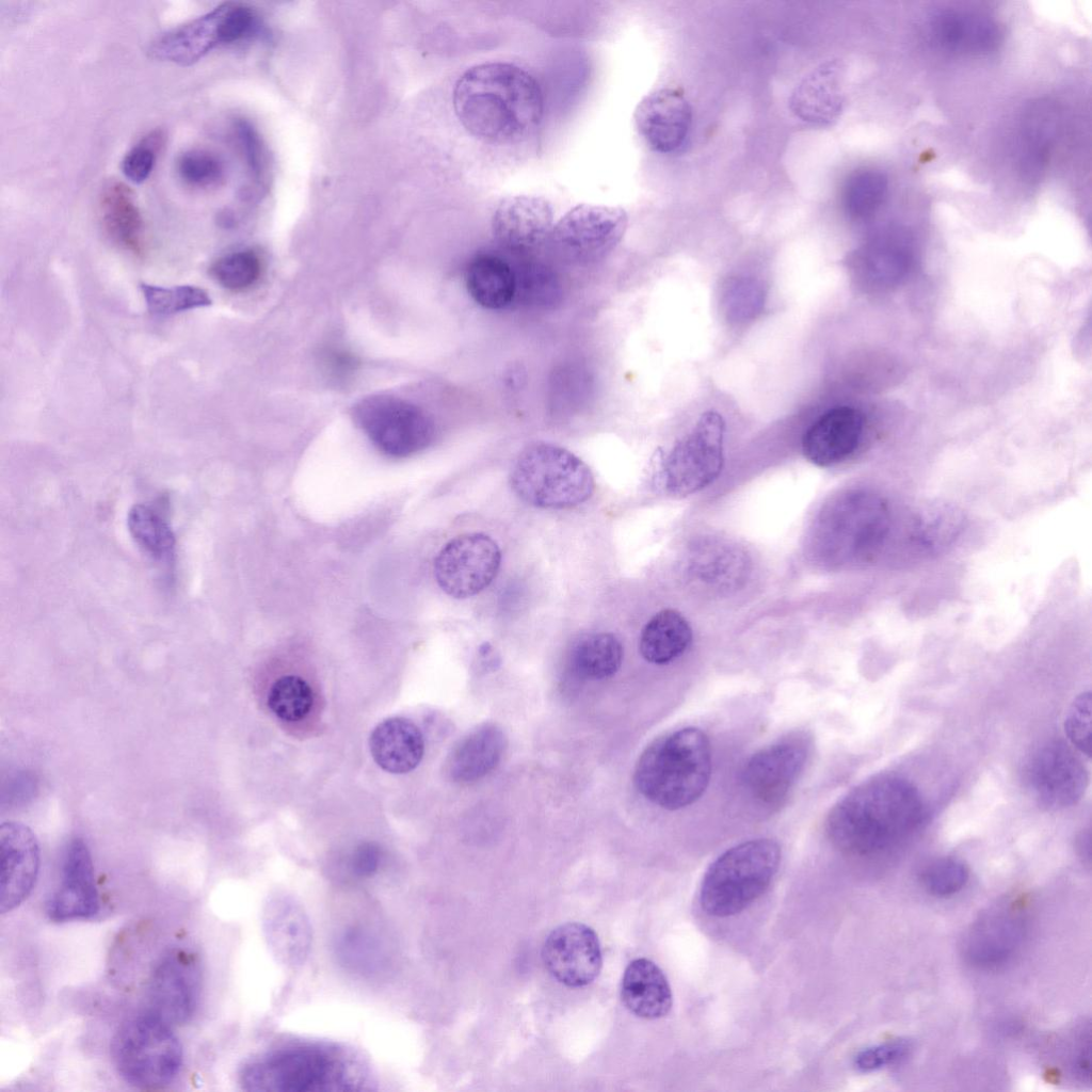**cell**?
Masks as SVG:
<instances>
[{
	"label": "cell",
	"instance_id": "obj_5",
	"mask_svg": "<svg viewBox=\"0 0 1092 1092\" xmlns=\"http://www.w3.org/2000/svg\"><path fill=\"white\" fill-rule=\"evenodd\" d=\"M710 775L708 737L700 728L684 727L657 738L642 752L633 782L651 803L676 810L702 797Z\"/></svg>",
	"mask_w": 1092,
	"mask_h": 1092
},
{
	"label": "cell",
	"instance_id": "obj_28",
	"mask_svg": "<svg viewBox=\"0 0 1092 1092\" xmlns=\"http://www.w3.org/2000/svg\"><path fill=\"white\" fill-rule=\"evenodd\" d=\"M507 737L493 723L482 724L464 736L448 758V773L457 783L469 784L489 774L501 761Z\"/></svg>",
	"mask_w": 1092,
	"mask_h": 1092
},
{
	"label": "cell",
	"instance_id": "obj_34",
	"mask_svg": "<svg viewBox=\"0 0 1092 1092\" xmlns=\"http://www.w3.org/2000/svg\"><path fill=\"white\" fill-rule=\"evenodd\" d=\"M334 951L341 966L362 976L385 971L390 960L384 938L363 925H351L340 930L334 942Z\"/></svg>",
	"mask_w": 1092,
	"mask_h": 1092
},
{
	"label": "cell",
	"instance_id": "obj_31",
	"mask_svg": "<svg viewBox=\"0 0 1092 1092\" xmlns=\"http://www.w3.org/2000/svg\"><path fill=\"white\" fill-rule=\"evenodd\" d=\"M621 997L631 1013L646 1019L667 1015L673 1000L663 971L653 961L644 958L631 961L626 967Z\"/></svg>",
	"mask_w": 1092,
	"mask_h": 1092
},
{
	"label": "cell",
	"instance_id": "obj_50",
	"mask_svg": "<svg viewBox=\"0 0 1092 1092\" xmlns=\"http://www.w3.org/2000/svg\"><path fill=\"white\" fill-rule=\"evenodd\" d=\"M382 852L374 844L359 845L350 857V870L358 879L372 877L380 868Z\"/></svg>",
	"mask_w": 1092,
	"mask_h": 1092
},
{
	"label": "cell",
	"instance_id": "obj_21",
	"mask_svg": "<svg viewBox=\"0 0 1092 1092\" xmlns=\"http://www.w3.org/2000/svg\"><path fill=\"white\" fill-rule=\"evenodd\" d=\"M553 226L550 204L533 195L501 199L492 218V231L498 244L518 255L540 250L550 239Z\"/></svg>",
	"mask_w": 1092,
	"mask_h": 1092
},
{
	"label": "cell",
	"instance_id": "obj_40",
	"mask_svg": "<svg viewBox=\"0 0 1092 1092\" xmlns=\"http://www.w3.org/2000/svg\"><path fill=\"white\" fill-rule=\"evenodd\" d=\"M140 287L148 311L157 317H170L212 303L206 290L193 285L161 287L141 284Z\"/></svg>",
	"mask_w": 1092,
	"mask_h": 1092
},
{
	"label": "cell",
	"instance_id": "obj_2",
	"mask_svg": "<svg viewBox=\"0 0 1092 1092\" xmlns=\"http://www.w3.org/2000/svg\"><path fill=\"white\" fill-rule=\"evenodd\" d=\"M453 108L473 136L494 144L520 141L540 125L544 99L537 81L510 63L468 68L456 81Z\"/></svg>",
	"mask_w": 1092,
	"mask_h": 1092
},
{
	"label": "cell",
	"instance_id": "obj_14",
	"mask_svg": "<svg viewBox=\"0 0 1092 1092\" xmlns=\"http://www.w3.org/2000/svg\"><path fill=\"white\" fill-rule=\"evenodd\" d=\"M1027 789L1042 807L1062 809L1076 804L1089 783L1082 759L1063 741H1049L1035 749L1024 768Z\"/></svg>",
	"mask_w": 1092,
	"mask_h": 1092
},
{
	"label": "cell",
	"instance_id": "obj_45",
	"mask_svg": "<svg viewBox=\"0 0 1092 1092\" xmlns=\"http://www.w3.org/2000/svg\"><path fill=\"white\" fill-rule=\"evenodd\" d=\"M968 868L954 857H942L930 863L921 872L925 888L933 896L948 897L960 892L968 880Z\"/></svg>",
	"mask_w": 1092,
	"mask_h": 1092
},
{
	"label": "cell",
	"instance_id": "obj_16",
	"mask_svg": "<svg viewBox=\"0 0 1092 1092\" xmlns=\"http://www.w3.org/2000/svg\"><path fill=\"white\" fill-rule=\"evenodd\" d=\"M807 754V743L801 738L782 740L755 753L741 774L748 796L764 807L780 805L801 774Z\"/></svg>",
	"mask_w": 1092,
	"mask_h": 1092
},
{
	"label": "cell",
	"instance_id": "obj_18",
	"mask_svg": "<svg viewBox=\"0 0 1092 1092\" xmlns=\"http://www.w3.org/2000/svg\"><path fill=\"white\" fill-rule=\"evenodd\" d=\"M925 32L933 47L957 55L990 54L1002 39L1000 27L989 14L956 6L931 12L926 19Z\"/></svg>",
	"mask_w": 1092,
	"mask_h": 1092
},
{
	"label": "cell",
	"instance_id": "obj_25",
	"mask_svg": "<svg viewBox=\"0 0 1092 1092\" xmlns=\"http://www.w3.org/2000/svg\"><path fill=\"white\" fill-rule=\"evenodd\" d=\"M864 423L862 413L853 407L838 406L826 411L802 437L804 456L822 467L841 462L858 447Z\"/></svg>",
	"mask_w": 1092,
	"mask_h": 1092
},
{
	"label": "cell",
	"instance_id": "obj_10",
	"mask_svg": "<svg viewBox=\"0 0 1092 1092\" xmlns=\"http://www.w3.org/2000/svg\"><path fill=\"white\" fill-rule=\"evenodd\" d=\"M356 424L384 454L406 457L425 449L435 427L419 406L398 397L372 395L352 408Z\"/></svg>",
	"mask_w": 1092,
	"mask_h": 1092
},
{
	"label": "cell",
	"instance_id": "obj_6",
	"mask_svg": "<svg viewBox=\"0 0 1092 1092\" xmlns=\"http://www.w3.org/2000/svg\"><path fill=\"white\" fill-rule=\"evenodd\" d=\"M780 862V846L769 838L752 839L726 850L704 876L702 909L713 917L742 912L768 889Z\"/></svg>",
	"mask_w": 1092,
	"mask_h": 1092
},
{
	"label": "cell",
	"instance_id": "obj_29",
	"mask_svg": "<svg viewBox=\"0 0 1092 1092\" xmlns=\"http://www.w3.org/2000/svg\"><path fill=\"white\" fill-rule=\"evenodd\" d=\"M370 753L385 771L403 774L414 770L422 759L424 741L411 720L392 717L379 723L369 738Z\"/></svg>",
	"mask_w": 1092,
	"mask_h": 1092
},
{
	"label": "cell",
	"instance_id": "obj_20",
	"mask_svg": "<svg viewBox=\"0 0 1092 1092\" xmlns=\"http://www.w3.org/2000/svg\"><path fill=\"white\" fill-rule=\"evenodd\" d=\"M1026 932L1024 909L1014 903L995 905L971 925L964 938V956L979 967L1001 965L1021 948Z\"/></svg>",
	"mask_w": 1092,
	"mask_h": 1092
},
{
	"label": "cell",
	"instance_id": "obj_1",
	"mask_svg": "<svg viewBox=\"0 0 1092 1092\" xmlns=\"http://www.w3.org/2000/svg\"><path fill=\"white\" fill-rule=\"evenodd\" d=\"M926 818L918 789L894 774L873 776L845 794L828 815L825 829L841 852L873 856L900 845Z\"/></svg>",
	"mask_w": 1092,
	"mask_h": 1092
},
{
	"label": "cell",
	"instance_id": "obj_44",
	"mask_svg": "<svg viewBox=\"0 0 1092 1092\" xmlns=\"http://www.w3.org/2000/svg\"><path fill=\"white\" fill-rule=\"evenodd\" d=\"M762 285L750 277L733 279L725 292L723 306L730 321L745 322L756 318L765 305Z\"/></svg>",
	"mask_w": 1092,
	"mask_h": 1092
},
{
	"label": "cell",
	"instance_id": "obj_51",
	"mask_svg": "<svg viewBox=\"0 0 1092 1092\" xmlns=\"http://www.w3.org/2000/svg\"><path fill=\"white\" fill-rule=\"evenodd\" d=\"M331 354L328 363L332 366L333 372L338 373L339 375H347L355 369L356 362L352 355L339 351H335Z\"/></svg>",
	"mask_w": 1092,
	"mask_h": 1092
},
{
	"label": "cell",
	"instance_id": "obj_30",
	"mask_svg": "<svg viewBox=\"0 0 1092 1092\" xmlns=\"http://www.w3.org/2000/svg\"><path fill=\"white\" fill-rule=\"evenodd\" d=\"M910 258L906 235L899 229H889L858 250L852 262L864 286L885 288L901 278Z\"/></svg>",
	"mask_w": 1092,
	"mask_h": 1092
},
{
	"label": "cell",
	"instance_id": "obj_22",
	"mask_svg": "<svg viewBox=\"0 0 1092 1092\" xmlns=\"http://www.w3.org/2000/svg\"><path fill=\"white\" fill-rule=\"evenodd\" d=\"M633 118L639 134L652 150L673 154L689 136L692 108L681 91L663 87L642 98Z\"/></svg>",
	"mask_w": 1092,
	"mask_h": 1092
},
{
	"label": "cell",
	"instance_id": "obj_43",
	"mask_svg": "<svg viewBox=\"0 0 1092 1092\" xmlns=\"http://www.w3.org/2000/svg\"><path fill=\"white\" fill-rule=\"evenodd\" d=\"M176 171L187 186L195 189L216 187L225 176L221 159L215 154L200 148L181 154L176 162Z\"/></svg>",
	"mask_w": 1092,
	"mask_h": 1092
},
{
	"label": "cell",
	"instance_id": "obj_4",
	"mask_svg": "<svg viewBox=\"0 0 1092 1092\" xmlns=\"http://www.w3.org/2000/svg\"><path fill=\"white\" fill-rule=\"evenodd\" d=\"M241 1087L264 1092H335L363 1089L359 1062L325 1043H295L248 1060L239 1073Z\"/></svg>",
	"mask_w": 1092,
	"mask_h": 1092
},
{
	"label": "cell",
	"instance_id": "obj_8",
	"mask_svg": "<svg viewBox=\"0 0 1092 1092\" xmlns=\"http://www.w3.org/2000/svg\"><path fill=\"white\" fill-rule=\"evenodd\" d=\"M111 1057L119 1076L140 1089L171 1083L182 1065V1046L171 1024L147 1010L118 1027Z\"/></svg>",
	"mask_w": 1092,
	"mask_h": 1092
},
{
	"label": "cell",
	"instance_id": "obj_39",
	"mask_svg": "<svg viewBox=\"0 0 1092 1092\" xmlns=\"http://www.w3.org/2000/svg\"><path fill=\"white\" fill-rule=\"evenodd\" d=\"M694 555L690 573L709 584L730 585L737 582L745 568L742 553L727 544L704 546Z\"/></svg>",
	"mask_w": 1092,
	"mask_h": 1092
},
{
	"label": "cell",
	"instance_id": "obj_49",
	"mask_svg": "<svg viewBox=\"0 0 1092 1092\" xmlns=\"http://www.w3.org/2000/svg\"><path fill=\"white\" fill-rule=\"evenodd\" d=\"M909 1050L910 1045L906 1041L882 1043L860 1051L854 1059V1065L861 1072H873L901 1060Z\"/></svg>",
	"mask_w": 1092,
	"mask_h": 1092
},
{
	"label": "cell",
	"instance_id": "obj_47",
	"mask_svg": "<svg viewBox=\"0 0 1092 1092\" xmlns=\"http://www.w3.org/2000/svg\"><path fill=\"white\" fill-rule=\"evenodd\" d=\"M556 275L544 266L526 267L520 276L516 275V291L535 305H548L557 301L560 287Z\"/></svg>",
	"mask_w": 1092,
	"mask_h": 1092
},
{
	"label": "cell",
	"instance_id": "obj_37",
	"mask_svg": "<svg viewBox=\"0 0 1092 1092\" xmlns=\"http://www.w3.org/2000/svg\"><path fill=\"white\" fill-rule=\"evenodd\" d=\"M888 187L887 175L879 168L865 167L853 172L841 193L846 213L854 220L870 218L885 202Z\"/></svg>",
	"mask_w": 1092,
	"mask_h": 1092
},
{
	"label": "cell",
	"instance_id": "obj_35",
	"mask_svg": "<svg viewBox=\"0 0 1092 1092\" xmlns=\"http://www.w3.org/2000/svg\"><path fill=\"white\" fill-rule=\"evenodd\" d=\"M692 629L677 611L657 612L643 627L639 651L649 663L667 664L681 656L690 646Z\"/></svg>",
	"mask_w": 1092,
	"mask_h": 1092
},
{
	"label": "cell",
	"instance_id": "obj_32",
	"mask_svg": "<svg viewBox=\"0 0 1092 1092\" xmlns=\"http://www.w3.org/2000/svg\"><path fill=\"white\" fill-rule=\"evenodd\" d=\"M98 207L102 227L111 240L134 255H142L143 218L129 187L117 180L109 181L101 190Z\"/></svg>",
	"mask_w": 1092,
	"mask_h": 1092
},
{
	"label": "cell",
	"instance_id": "obj_7",
	"mask_svg": "<svg viewBox=\"0 0 1092 1092\" xmlns=\"http://www.w3.org/2000/svg\"><path fill=\"white\" fill-rule=\"evenodd\" d=\"M510 486L525 502L543 509L577 507L591 498L595 481L590 467L565 448L535 443L515 460Z\"/></svg>",
	"mask_w": 1092,
	"mask_h": 1092
},
{
	"label": "cell",
	"instance_id": "obj_3",
	"mask_svg": "<svg viewBox=\"0 0 1092 1092\" xmlns=\"http://www.w3.org/2000/svg\"><path fill=\"white\" fill-rule=\"evenodd\" d=\"M903 510L880 494L849 491L824 507L813 535L820 559L836 566H860L889 557L897 562Z\"/></svg>",
	"mask_w": 1092,
	"mask_h": 1092
},
{
	"label": "cell",
	"instance_id": "obj_27",
	"mask_svg": "<svg viewBox=\"0 0 1092 1092\" xmlns=\"http://www.w3.org/2000/svg\"><path fill=\"white\" fill-rule=\"evenodd\" d=\"M262 921L266 940L276 959L289 967L304 964L312 938L302 906L289 896H272L264 904Z\"/></svg>",
	"mask_w": 1092,
	"mask_h": 1092
},
{
	"label": "cell",
	"instance_id": "obj_41",
	"mask_svg": "<svg viewBox=\"0 0 1092 1092\" xmlns=\"http://www.w3.org/2000/svg\"><path fill=\"white\" fill-rule=\"evenodd\" d=\"M267 702L278 719L295 722L309 713L314 694L305 679L296 675H286L272 684Z\"/></svg>",
	"mask_w": 1092,
	"mask_h": 1092
},
{
	"label": "cell",
	"instance_id": "obj_11",
	"mask_svg": "<svg viewBox=\"0 0 1092 1092\" xmlns=\"http://www.w3.org/2000/svg\"><path fill=\"white\" fill-rule=\"evenodd\" d=\"M627 225L628 215L621 207L580 204L558 221L550 239L564 260L590 264L603 260L617 246Z\"/></svg>",
	"mask_w": 1092,
	"mask_h": 1092
},
{
	"label": "cell",
	"instance_id": "obj_46",
	"mask_svg": "<svg viewBox=\"0 0 1092 1092\" xmlns=\"http://www.w3.org/2000/svg\"><path fill=\"white\" fill-rule=\"evenodd\" d=\"M163 141L161 131H152L135 144L122 161L124 176L133 183H142L154 171L158 151Z\"/></svg>",
	"mask_w": 1092,
	"mask_h": 1092
},
{
	"label": "cell",
	"instance_id": "obj_19",
	"mask_svg": "<svg viewBox=\"0 0 1092 1092\" xmlns=\"http://www.w3.org/2000/svg\"><path fill=\"white\" fill-rule=\"evenodd\" d=\"M99 910L91 851L83 839L75 837L64 850L60 884L47 901L46 914L52 921L64 922L92 918Z\"/></svg>",
	"mask_w": 1092,
	"mask_h": 1092
},
{
	"label": "cell",
	"instance_id": "obj_52",
	"mask_svg": "<svg viewBox=\"0 0 1092 1092\" xmlns=\"http://www.w3.org/2000/svg\"><path fill=\"white\" fill-rule=\"evenodd\" d=\"M1077 849L1081 857L1090 863L1091 860V836L1090 831H1085L1078 838Z\"/></svg>",
	"mask_w": 1092,
	"mask_h": 1092
},
{
	"label": "cell",
	"instance_id": "obj_42",
	"mask_svg": "<svg viewBox=\"0 0 1092 1092\" xmlns=\"http://www.w3.org/2000/svg\"><path fill=\"white\" fill-rule=\"evenodd\" d=\"M210 273L225 289L242 291L253 286L261 274V261L251 250L226 254L216 259Z\"/></svg>",
	"mask_w": 1092,
	"mask_h": 1092
},
{
	"label": "cell",
	"instance_id": "obj_48",
	"mask_svg": "<svg viewBox=\"0 0 1092 1092\" xmlns=\"http://www.w3.org/2000/svg\"><path fill=\"white\" fill-rule=\"evenodd\" d=\"M1091 692L1080 693L1071 704L1064 720L1065 735L1077 752L1091 756Z\"/></svg>",
	"mask_w": 1092,
	"mask_h": 1092
},
{
	"label": "cell",
	"instance_id": "obj_13",
	"mask_svg": "<svg viewBox=\"0 0 1092 1092\" xmlns=\"http://www.w3.org/2000/svg\"><path fill=\"white\" fill-rule=\"evenodd\" d=\"M501 562L498 544L484 533H464L450 540L434 560L439 588L457 599L477 595L496 578Z\"/></svg>",
	"mask_w": 1092,
	"mask_h": 1092
},
{
	"label": "cell",
	"instance_id": "obj_17",
	"mask_svg": "<svg viewBox=\"0 0 1092 1092\" xmlns=\"http://www.w3.org/2000/svg\"><path fill=\"white\" fill-rule=\"evenodd\" d=\"M542 959L550 975L569 987L592 983L603 966L598 937L581 922H566L553 929L544 942Z\"/></svg>",
	"mask_w": 1092,
	"mask_h": 1092
},
{
	"label": "cell",
	"instance_id": "obj_38",
	"mask_svg": "<svg viewBox=\"0 0 1092 1092\" xmlns=\"http://www.w3.org/2000/svg\"><path fill=\"white\" fill-rule=\"evenodd\" d=\"M128 530L135 543L155 561L170 562L175 550V535L163 517L145 504L134 505L128 513Z\"/></svg>",
	"mask_w": 1092,
	"mask_h": 1092
},
{
	"label": "cell",
	"instance_id": "obj_33",
	"mask_svg": "<svg viewBox=\"0 0 1092 1092\" xmlns=\"http://www.w3.org/2000/svg\"><path fill=\"white\" fill-rule=\"evenodd\" d=\"M465 284L472 300L491 310L508 307L516 295V274L508 262L491 254L478 255L469 262Z\"/></svg>",
	"mask_w": 1092,
	"mask_h": 1092
},
{
	"label": "cell",
	"instance_id": "obj_23",
	"mask_svg": "<svg viewBox=\"0 0 1092 1092\" xmlns=\"http://www.w3.org/2000/svg\"><path fill=\"white\" fill-rule=\"evenodd\" d=\"M0 852V911L5 914L19 906L35 886L41 852L32 830L16 821L1 824Z\"/></svg>",
	"mask_w": 1092,
	"mask_h": 1092
},
{
	"label": "cell",
	"instance_id": "obj_12",
	"mask_svg": "<svg viewBox=\"0 0 1092 1092\" xmlns=\"http://www.w3.org/2000/svg\"><path fill=\"white\" fill-rule=\"evenodd\" d=\"M725 421L714 411L704 413L689 434L672 449L664 463V485L675 496H687L709 485L724 463Z\"/></svg>",
	"mask_w": 1092,
	"mask_h": 1092
},
{
	"label": "cell",
	"instance_id": "obj_15",
	"mask_svg": "<svg viewBox=\"0 0 1092 1092\" xmlns=\"http://www.w3.org/2000/svg\"><path fill=\"white\" fill-rule=\"evenodd\" d=\"M200 990L197 956L183 947L168 949L155 963L148 978L149 1011L171 1025L187 1023L195 1012Z\"/></svg>",
	"mask_w": 1092,
	"mask_h": 1092
},
{
	"label": "cell",
	"instance_id": "obj_24",
	"mask_svg": "<svg viewBox=\"0 0 1092 1092\" xmlns=\"http://www.w3.org/2000/svg\"><path fill=\"white\" fill-rule=\"evenodd\" d=\"M1061 115L1054 101L1045 98L1029 102L1021 117L1017 140V166L1021 178L1029 184L1044 176L1055 147Z\"/></svg>",
	"mask_w": 1092,
	"mask_h": 1092
},
{
	"label": "cell",
	"instance_id": "obj_9",
	"mask_svg": "<svg viewBox=\"0 0 1092 1092\" xmlns=\"http://www.w3.org/2000/svg\"><path fill=\"white\" fill-rule=\"evenodd\" d=\"M258 12L242 2H224L157 37L149 46L151 58L191 65L219 46L254 38L261 31Z\"/></svg>",
	"mask_w": 1092,
	"mask_h": 1092
},
{
	"label": "cell",
	"instance_id": "obj_36",
	"mask_svg": "<svg viewBox=\"0 0 1092 1092\" xmlns=\"http://www.w3.org/2000/svg\"><path fill=\"white\" fill-rule=\"evenodd\" d=\"M623 656V645L613 633L597 632L581 638L575 644L571 663L578 676L604 679L619 671Z\"/></svg>",
	"mask_w": 1092,
	"mask_h": 1092
},
{
	"label": "cell",
	"instance_id": "obj_26",
	"mask_svg": "<svg viewBox=\"0 0 1092 1092\" xmlns=\"http://www.w3.org/2000/svg\"><path fill=\"white\" fill-rule=\"evenodd\" d=\"M842 76L840 60L830 59L819 64L792 91L789 98L791 112L813 126H829L836 122L845 103Z\"/></svg>",
	"mask_w": 1092,
	"mask_h": 1092
}]
</instances>
